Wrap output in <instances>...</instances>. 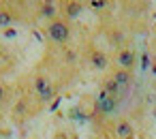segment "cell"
Returning a JSON list of instances; mask_svg holds the SVG:
<instances>
[{
    "label": "cell",
    "mask_w": 156,
    "mask_h": 139,
    "mask_svg": "<svg viewBox=\"0 0 156 139\" xmlns=\"http://www.w3.org/2000/svg\"><path fill=\"white\" fill-rule=\"evenodd\" d=\"M37 64L43 71H47L64 90L77 79L79 71L83 69V58H81L79 45L71 43V45H60V47H45Z\"/></svg>",
    "instance_id": "obj_1"
},
{
    "label": "cell",
    "mask_w": 156,
    "mask_h": 139,
    "mask_svg": "<svg viewBox=\"0 0 156 139\" xmlns=\"http://www.w3.org/2000/svg\"><path fill=\"white\" fill-rule=\"evenodd\" d=\"M45 109V103L32 92V88L26 81V75H20L15 79V98L7 111L9 120L13 124H26L30 118L39 116Z\"/></svg>",
    "instance_id": "obj_2"
},
{
    "label": "cell",
    "mask_w": 156,
    "mask_h": 139,
    "mask_svg": "<svg viewBox=\"0 0 156 139\" xmlns=\"http://www.w3.org/2000/svg\"><path fill=\"white\" fill-rule=\"evenodd\" d=\"M7 2L20 24L32 26L41 20H51L58 15L56 0H7Z\"/></svg>",
    "instance_id": "obj_3"
},
{
    "label": "cell",
    "mask_w": 156,
    "mask_h": 139,
    "mask_svg": "<svg viewBox=\"0 0 156 139\" xmlns=\"http://www.w3.org/2000/svg\"><path fill=\"white\" fill-rule=\"evenodd\" d=\"M75 37V26L71 20L54 15L51 20H47L45 26V43L47 47H60V45H71Z\"/></svg>",
    "instance_id": "obj_4"
},
{
    "label": "cell",
    "mask_w": 156,
    "mask_h": 139,
    "mask_svg": "<svg viewBox=\"0 0 156 139\" xmlns=\"http://www.w3.org/2000/svg\"><path fill=\"white\" fill-rule=\"evenodd\" d=\"M79 49H81L83 66H88L92 71H111V54L107 49H103L96 39L88 37L79 45Z\"/></svg>",
    "instance_id": "obj_5"
},
{
    "label": "cell",
    "mask_w": 156,
    "mask_h": 139,
    "mask_svg": "<svg viewBox=\"0 0 156 139\" xmlns=\"http://www.w3.org/2000/svg\"><path fill=\"white\" fill-rule=\"evenodd\" d=\"M111 69H120V71H130L135 73L137 69V52L133 45L126 47H118L111 52Z\"/></svg>",
    "instance_id": "obj_6"
},
{
    "label": "cell",
    "mask_w": 156,
    "mask_h": 139,
    "mask_svg": "<svg viewBox=\"0 0 156 139\" xmlns=\"http://www.w3.org/2000/svg\"><path fill=\"white\" fill-rule=\"evenodd\" d=\"M105 139H135V124L128 118H113L105 126Z\"/></svg>",
    "instance_id": "obj_7"
},
{
    "label": "cell",
    "mask_w": 156,
    "mask_h": 139,
    "mask_svg": "<svg viewBox=\"0 0 156 139\" xmlns=\"http://www.w3.org/2000/svg\"><path fill=\"white\" fill-rule=\"evenodd\" d=\"M88 7V0H56V11L60 17H66V20H77L83 9Z\"/></svg>",
    "instance_id": "obj_8"
},
{
    "label": "cell",
    "mask_w": 156,
    "mask_h": 139,
    "mask_svg": "<svg viewBox=\"0 0 156 139\" xmlns=\"http://www.w3.org/2000/svg\"><path fill=\"white\" fill-rule=\"evenodd\" d=\"M88 7L98 17V22L103 24V22L113 20L115 9H118V0H88Z\"/></svg>",
    "instance_id": "obj_9"
},
{
    "label": "cell",
    "mask_w": 156,
    "mask_h": 139,
    "mask_svg": "<svg viewBox=\"0 0 156 139\" xmlns=\"http://www.w3.org/2000/svg\"><path fill=\"white\" fill-rule=\"evenodd\" d=\"M13 98H15V81L0 79V107H2L5 111H9Z\"/></svg>",
    "instance_id": "obj_10"
},
{
    "label": "cell",
    "mask_w": 156,
    "mask_h": 139,
    "mask_svg": "<svg viewBox=\"0 0 156 139\" xmlns=\"http://www.w3.org/2000/svg\"><path fill=\"white\" fill-rule=\"evenodd\" d=\"M17 60L13 56L11 49H7L5 45H0V79H5V75H9L13 69H15Z\"/></svg>",
    "instance_id": "obj_11"
},
{
    "label": "cell",
    "mask_w": 156,
    "mask_h": 139,
    "mask_svg": "<svg viewBox=\"0 0 156 139\" xmlns=\"http://www.w3.org/2000/svg\"><path fill=\"white\" fill-rule=\"evenodd\" d=\"M13 24H17V20H15L9 2H7V0H0V28H9Z\"/></svg>",
    "instance_id": "obj_12"
},
{
    "label": "cell",
    "mask_w": 156,
    "mask_h": 139,
    "mask_svg": "<svg viewBox=\"0 0 156 139\" xmlns=\"http://www.w3.org/2000/svg\"><path fill=\"white\" fill-rule=\"evenodd\" d=\"M0 133H7V111L0 107Z\"/></svg>",
    "instance_id": "obj_13"
}]
</instances>
